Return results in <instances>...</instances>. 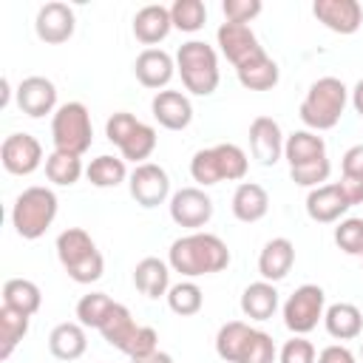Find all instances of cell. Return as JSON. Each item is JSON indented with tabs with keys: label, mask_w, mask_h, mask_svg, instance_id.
<instances>
[{
	"label": "cell",
	"mask_w": 363,
	"mask_h": 363,
	"mask_svg": "<svg viewBox=\"0 0 363 363\" xmlns=\"http://www.w3.org/2000/svg\"><path fill=\"white\" fill-rule=\"evenodd\" d=\"M167 264L173 272L184 275L187 281L213 275L230 267V247L213 233H187L176 238L167 250Z\"/></svg>",
	"instance_id": "6da1fadb"
},
{
	"label": "cell",
	"mask_w": 363,
	"mask_h": 363,
	"mask_svg": "<svg viewBox=\"0 0 363 363\" xmlns=\"http://www.w3.org/2000/svg\"><path fill=\"white\" fill-rule=\"evenodd\" d=\"M346 102H349V88L337 77H320L309 85V91L298 108V116L306 125V130H315V133L329 130L340 122Z\"/></svg>",
	"instance_id": "7a4b0ae2"
},
{
	"label": "cell",
	"mask_w": 363,
	"mask_h": 363,
	"mask_svg": "<svg viewBox=\"0 0 363 363\" xmlns=\"http://www.w3.org/2000/svg\"><path fill=\"white\" fill-rule=\"evenodd\" d=\"M57 258L68 278L77 284H94L102 278L105 258L82 227H68L57 235Z\"/></svg>",
	"instance_id": "3957f363"
},
{
	"label": "cell",
	"mask_w": 363,
	"mask_h": 363,
	"mask_svg": "<svg viewBox=\"0 0 363 363\" xmlns=\"http://www.w3.org/2000/svg\"><path fill=\"white\" fill-rule=\"evenodd\" d=\"M176 71L182 77V85L196 96H210L218 88L221 71H218V54L204 40H187L176 51Z\"/></svg>",
	"instance_id": "277c9868"
},
{
	"label": "cell",
	"mask_w": 363,
	"mask_h": 363,
	"mask_svg": "<svg viewBox=\"0 0 363 363\" xmlns=\"http://www.w3.org/2000/svg\"><path fill=\"white\" fill-rule=\"evenodd\" d=\"M57 207H60V201L51 187H43V184L26 187L14 199V207H11V224H14L17 235L26 241L45 235V230L57 218Z\"/></svg>",
	"instance_id": "5b68a950"
},
{
	"label": "cell",
	"mask_w": 363,
	"mask_h": 363,
	"mask_svg": "<svg viewBox=\"0 0 363 363\" xmlns=\"http://www.w3.org/2000/svg\"><path fill=\"white\" fill-rule=\"evenodd\" d=\"M105 136L119 147L122 159L133 164H145V159L156 150V130L128 111H116L108 116Z\"/></svg>",
	"instance_id": "8992f818"
},
{
	"label": "cell",
	"mask_w": 363,
	"mask_h": 363,
	"mask_svg": "<svg viewBox=\"0 0 363 363\" xmlns=\"http://www.w3.org/2000/svg\"><path fill=\"white\" fill-rule=\"evenodd\" d=\"M51 139H54V150L82 156L94 142V125L88 108L82 102L60 105L51 116Z\"/></svg>",
	"instance_id": "52a82bcc"
},
{
	"label": "cell",
	"mask_w": 363,
	"mask_h": 363,
	"mask_svg": "<svg viewBox=\"0 0 363 363\" xmlns=\"http://www.w3.org/2000/svg\"><path fill=\"white\" fill-rule=\"evenodd\" d=\"M326 292L318 284H301L284 303V323L292 335H306L323 320Z\"/></svg>",
	"instance_id": "ba28073f"
},
{
	"label": "cell",
	"mask_w": 363,
	"mask_h": 363,
	"mask_svg": "<svg viewBox=\"0 0 363 363\" xmlns=\"http://www.w3.org/2000/svg\"><path fill=\"white\" fill-rule=\"evenodd\" d=\"M128 187H130V196L136 204L142 207H159L167 201L170 196V176L162 164L156 162H145V164H136L133 173L128 176Z\"/></svg>",
	"instance_id": "9c48e42d"
},
{
	"label": "cell",
	"mask_w": 363,
	"mask_h": 363,
	"mask_svg": "<svg viewBox=\"0 0 363 363\" xmlns=\"http://www.w3.org/2000/svg\"><path fill=\"white\" fill-rule=\"evenodd\" d=\"M216 40H218V48L221 54L233 62V68H241L247 65L250 60H258L264 57V45L258 43L255 31L250 26H241V23H221L218 31H216Z\"/></svg>",
	"instance_id": "30bf717a"
},
{
	"label": "cell",
	"mask_w": 363,
	"mask_h": 363,
	"mask_svg": "<svg viewBox=\"0 0 363 363\" xmlns=\"http://www.w3.org/2000/svg\"><path fill=\"white\" fill-rule=\"evenodd\" d=\"M170 218L179 227H187L193 233H199V227H204L213 218V199L204 193V187H182L170 196Z\"/></svg>",
	"instance_id": "8fae6325"
},
{
	"label": "cell",
	"mask_w": 363,
	"mask_h": 363,
	"mask_svg": "<svg viewBox=\"0 0 363 363\" xmlns=\"http://www.w3.org/2000/svg\"><path fill=\"white\" fill-rule=\"evenodd\" d=\"M0 162L11 176H28L43 164V145L31 133H11L0 145Z\"/></svg>",
	"instance_id": "7c38bea8"
},
{
	"label": "cell",
	"mask_w": 363,
	"mask_h": 363,
	"mask_svg": "<svg viewBox=\"0 0 363 363\" xmlns=\"http://www.w3.org/2000/svg\"><path fill=\"white\" fill-rule=\"evenodd\" d=\"M74 28H77L74 9L68 3H60V0H51L45 6H40L37 17H34V31L48 45L68 43L74 37Z\"/></svg>",
	"instance_id": "4fadbf2b"
},
{
	"label": "cell",
	"mask_w": 363,
	"mask_h": 363,
	"mask_svg": "<svg viewBox=\"0 0 363 363\" xmlns=\"http://www.w3.org/2000/svg\"><path fill=\"white\" fill-rule=\"evenodd\" d=\"M312 14L335 34H354L363 23V6L357 0H315Z\"/></svg>",
	"instance_id": "5bb4252c"
},
{
	"label": "cell",
	"mask_w": 363,
	"mask_h": 363,
	"mask_svg": "<svg viewBox=\"0 0 363 363\" xmlns=\"http://www.w3.org/2000/svg\"><path fill=\"white\" fill-rule=\"evenodd\" d=\"M17 108L31 119L54 113L57 111V85L48 77H37V74L26 77L17 85Z\"/></svg>",
	"instance_id": "9a60e30c"
},
{
	"label": "cell",
	"mask_w": 363,
	"mask_h": 363,
	"mask_svg": "<svg viewBox=\"0 0 363 363\" xmlns=\"http://www.w3.org/2000/svg\"><path fill=\"white\" fill-rule=\"evenodd\" d=\"M284 142L286 139L281 133V125L272 116H255L250 122V150L261 164H275L284 156Z\"/></svg>",
	"instance_id": "2e32d148"
},
{
	"label": "cell",
	"mask_w": 363,
	"mask_h": 363,
	"mask_svg": "<svg viewBox=\"0 0 363 363\" xmlns=\"http://www.w3.org/2000/svg\"><path fill=\"white\" fill-rule=\"evenodd\" d=\"M133 74L145 88H153L159 94V88H164L173 74H176V60L162 51V48H145L136 60H133Z\"/></svg>",
	"instance_id": "e0dca14e"
},
{
	"label": "cell",
	"mask_w": 363,
	"mask_h": 363,
	"mask_svg": "<svg viewBox=\"0 0 363 363\" xmlns=\"http://www.w3.org/2000/svg\"><path fill=\"white\" fill-rule=\"evenodd\" d=\"M153 119L167 130H184L193 122V105L182 91H159L150 99Z\"/></svg>",
	"instance_id": "ac0fdd59"
},
{
	"label": "cell",
	"mask_w": 363,
	"mask_h": 363,
	"mask_svg": "<svg viewBox=\"0 0 363 363\" xmlns=\"http://www.w3.org/2000/svg\"><path fill=\"white\" fill-rule=\"evenodd\" d=\"M349 210V201L343 196V190L335 184H320L315 190H309L306 196V216L318 224H332L340 221V216Z\"/></svg>",
	"instance_id": "d6986e66"
},
{
	"label": "cell",
	"mask_w": 363,
	"mask_h": 363,
	"mask_svg": "<svg viewBox=\"0 0 363 363\" xmlns=\"http://www.w3.org/2000/svg\"><path fill=\"white\" fill-rule=\"evenodd\" d=\"M292 264H295V244H292L289 238H284V235L269 238V241L264 244L261 255H258V272H261V281L275 284V281L286 278L289 269H292Z\"/></svg>",
	"instance_id": "ffe728a7"
},
{
	"label": "cell",
	"mask_w": 363,
	"mask_h": 363,
	"mask_svg": "<svg viewBox=\"0 0 363 363\" xmlns=\"http://www.w3.org/2000/svg\"><path fill=\"white\" fill-rule=\"evenodd\" d=\"M173 28V20H170V9L167 6H159V3H150V6H142L136 14H133V37L142 43V45H156L162 43Z\"/></svg>",
	"instance_id": "44dd1931"
},
{
	"label": "cell",
	"mask_w": 363,
	"mask_h": 363,
	"mask_svg": "<svg viewBox=\"0 0 363 363\" xmlns=\"http://www.w3.org/2000/svg\"><path fill=\"white\" fill-rule=\"evenodd\" d=\"M88 349V335H85V326L79 320H65V323H57L48 335V352L57 357V360H79Z\"/></svg>",
	"instance_id": "7402d4cb"
},
{
	"label": "cell",
	"mask_w": 363,
	"mask_h": 363,
	"mask_svg": "<svg viewBox=\"0 0 363 363\" xmlns=\"http://www.w3.org/2000/svg\"><path fill=\"white\" fill-rule=\"evenodd\" d=\"M233 216L244 224H255L269 210V193L258 182H241L233 193Z\"/></svg>",
	"instance_id": "603a6c76"
},
{
	"label": "cell",
	"mask_w": 363,
	"mask_h": 363,
	"mask_svg": "<svg viewBox=\"0 0 363 363\" xmlns=\"http://www.w3.org/2000/svg\"><path fill=\"white\" fill-rule=\"evenodd\" d=\"M133 284L150 301L167 295V289H170V264H164L162 258H153V255L142 258L133 267Z\"/></svg>",
	"instance_id": "cb8c5ba5"
},
{
	"label": "cell",
	"mask_w": 363,
	"mask_h": 363,
	"mask_svg": "<svg viewBox=\"0 0 363 363\" xmlns=\"http://www.w3.org/2000/svg\"><path fill=\"white\" fill-rule=\"evenodd\" d=\"M139 326H142V323L133 320V315H130V309H128L125 303H113L111 315H108L105 323L99 326V335L105 337V343H111L113 349H119L122 354H128V349H130V343H133Z\"/></svg>",
	"instance_id": "d4e9b609"
},
{
	"label": "cell",
	"mask_w": 363,
	"mask_h": 363,
	"mask_svg": "<svg viewBox=\"0 0 363 363\" xmlns=\"http://www.w3.org/2000/svg\"><path fill=\"white\" fill-rule=\"evenodd\" d=\"M278 309V289L269 281H255L241 292V312L250 320H269Z\"/></svg>",
	"instance_id": "484cf974"
},
{
	"label": "cell",
	"mask_w": 363,
	"mask_h": 363,
	"mask_svg": "<svg viewBox=\"0 0 363 363\" xmlns=\"http://www.w3.org/2000/svg\"><path fill=\"white\" fill-rule=\"evenodd\" d=\"M323 326L335 340H352L363 332V312L354 303H346V301L332 303L323 312Z\"/></svg>",
	"instance_id": "4316f807"
},
{
	"label": "cell",
	"mask_w": 363,
	"mask_h": 363,
	"mask_svg": "<svg viewBox=\"0 0 363 363\" xmlns=\"http://www.w3.org/2000/svg\"><path fill=\"white\" fill-rule=\"evenodd\" d=\"M323 156H326V142L315 130H295L284 142V159L289 162V167H298Z\"/></svg>",
	"instance_id": "83f0119b"
},
{
	"label": "cell",
	"mask_w": 363,
	"mask_h": 363,
	"mask_svg": "<svg viewBox=\"0 0 363 363\" xmlns=\"http://www.w3.org/2000/svg\"><path fill=\"white\" fill-rule=\"evenodd\" d=\"M252 337V326L244 320H227L216 335V354L224 363H238L247 343Z\"/></svg>",
	"instance_id": "f1b7e54d"
},
{
	"label": "cell",
	"mask_w": 363,
	"mask_h": 363,
	"mask_svg": "<svg viewBox=\"0 0 363 363\" xmlns=\"http://www.w3.org/2000/svg\"><path fill=\"white\" fill-rule=\"evenodd\" d=\"M235 74H238V82H241L247 91H269V88L278 85V77H281L278 62H275L269 54H264V57H258V60H250L247 65L235 68Z\"/></svg>",
	"instance_id": "f546056e"
},
{
	"label": "cell",
	"mask_w": 363,
	"mask_h": 363,
	"mask_svg": "<svg viewBox=\"0 0 363 363\" xmlns=\"http://www.w3.org/2000/svg\"><path fill=\"white\" fill-rule=\"evenodd\" d=\"M3 306H11V309L26 312V315H34L43 306V292L28 278H9L3 284Z\"/></svg>",
	"instance_id": "4dcf8cb0"
},
{
	"label": "cell",
	"mask_w": 363,
	"mask_h": 363,
	"mask_svg": "<svg viewBox=\"0 0 363 363\" xmlns=\"http://www.w3.org/2000/svg\"><path fill=\"white\" fill-rule=\"evenodd\" d=\"M28 320L31 315L17 312L11 306H0V360H9L17 343L28 335Z\"/></svg>",
	"instance_id": "1f68e13d"
},
{
	"label": "cell",
	"mask_w": 363,
	"mask_h": 363,
	"mask_svg": "<svg viewBox=\"0 0 363 363\" xmlns=\"http://www.w3.org/2000/svg\"><path fill=\"white\" fill-rule=\"evenodd\" d=\"M85 176L94 187H116L128 179V167H125V159L102 153V156L91 159V164L85 167Z\"/></svg>",
	"instance_id": "d6a6232c"
},
{
	"label": "cell",
	"mask_w": 363,
	"mask_h": 363,
	"mask_svg": "<svg viewBox=\"0 0 363 363\" xmlns=\"http://www.w3.org/2000/svg\"><path fill=\"white\" fill-rule=\"evenodd\" d=\"M45 176H48V182H54L60 187H71L82 176V159L74 153H65V150H51L45 156Z\"/></svg>",
	"instance_id": "836d02e7"
},
{
	"label": "cell",
	"mask_w": 363,
	"mask_h": 363,
	"mask_svg": "<svg viewBox=\"0 0 363 363\" xmlns=\"http://www.w3.org/2000/svg\"><path fill=\"white\" fill-rule=\"evenodd\" d=\"M164 298H167V306L176 315H182V318H190V315L201 312V306H204V292H201V286L196 281H179V284H173Z\"/></svg>",
	"instance_id": "e575fe53"
},
{
	"label": "cell",
	"mask_w": 363,
	"mask_h": 363,
	"mask_svg": "<svg viewBox=\"0 0 363 363\" xmlns=\"http://www.w3.org/2000/svg\"><path fill=\"white\" fill-rule=\"evenodd\" d=\"M213 153L218 159V170H221V182H241L247 176V167H250V159L247 153L233 145V142H221V145H213Z\"/></svg>",
	"instance_id": "d590c367"
},
{
	"label": "cell",
	"mask_w": 363,
	"mask_h": 363,
	"mask_svg": "<svg viewBox=\"0 0 363 363\" xmlns=\"http://www.w3.org/2000/svg\"><path fill=\"white\" fill-rule=\"evenodd\" d=\"M113 303H116V301H113L111 295H105V292H88V295H82V298L77 301V320H79L82 326L99 329V326L105 323V318L111 315Z\"/></svg>",
	"instance_id": "8d00e7d4"
},
{
	"label": "cell",
	"mask_w": 363,
	"mask_h": 363,
	"mask_svg": "<svg viewBox=\"0 0 363 363\" xmlns=\"http://www.w3.org/2000/svg\"><path fill=\"white\" fill-rule=\"evenodd\" d=\"M170 20H173V28L179 31H199L207 20V6L201 0H176L170 6Z\"/></svg>",
	"instance_id": "74e56055"
},
{
	"label": "cell",
	"mask_w": 363,
	"mask_h": 363,
	"mask_svg": "<svg viewBox=\"0 0 363 363\" xmlns=\"http://www.w3.org/2000/svg\"><path fill=\"white\" fill-rule=\"evenodd\" d=\"M190 176L201 187H213V184L221 182V170H218V159H216L213 147H201V150L193 153V159H190Z\"/></svg>",
	"instance_id": "f35d334b"
},
{
	"label": "cell",
	"mask_w": 363,
	"mask_h": 363,
	"mask_svg": "<svg viewBox=\"0 0 363 363\" xmlns=\"http://www.w3.org/2000/svg\"><path fill=\"white\" fill-rule=\"evenodd\" d=\"M335 244L346 255H363V218H340L335 227Z\"/></svg>",
	"instance_id": "ab89813d"
},
{
	"label": "cell",
	"mask_w": 363,
	"mask_h": 363,
	"mask_svg": "<svg viewBox=\"0 0 363 363\" xmlns=\"http://www.w3.org/2000/svg\"><path fill=\"white\" fill-rule=\"evenodd\" d=\"M329 173H332V164H329L326 156L323 159H315V162H306V164H298V167H289V179L298 187H309V190L320 187L329 179Z\"/></svg>",
	"instance_id": "60d3db41"
},
{
	"label": "cell",
	"mask_w": 363,
	"mask_h": 363,
	"mask_svg": "<svg viewBox=\"0 0 363 363\" xmlns=\"http://www.w3.org/2000/svg\"><path fill=\"white\" fill-rule=\"evenodd\" d=\"M275 357H278V349H275L272 335H267L261 329H252V337H250L238 363H275Z\"/></svg>",
	"instance_id": "b9f144b4"
},
{
	"label": "cell",
	"mask_w": 363,
	"mask_h": 363,
	"mask_svg": "<svg viewBox=\"0 0 363 363\" xmlns=\"http://www.w3.org/2000/svg\"><path fill=\"white\" fill-rule=\"evenodd\" d=\"M278 360L281 363H315V346L303 335H295L281 346Z\"/></svg>",
	"instance_id": "7bdbcfd3"
},
{
	"label": "cell",
	"mask_w": 363,
	"mask_h": 363,
	"mask_svg": "<svg viewBox=\"0 0 363 363\" xmlns=\"http://www.w3.org/2000/svg\"><path fill=\"white\" fill-rule=\"evenodd\" d=\"M261 0H224L221 3V11L227 17V23H241L247 26L250 20H255L261 14Z\"/></svg>",
	"instance_id": "ee69618b"
},
{
	"label": "cell",
	"mask_w": 363,
	"mask_h": 363,
	"mask_svg": "<svg viewBox=\"0 0 363 363\" xmlns=\"http://www.w3.org/2000/svg\"><path fill=\"white\" fill-rule=\"evenodd\" d=\"M156 349H159V335H156V329H153V326H139V332H136V337H133V343H130V349H128V357L136 360V357H145V354H150V352H156Z\"/></svg>",
	"instance_id": "f6af8a7d"
},
{
	"label": "cell",
	"mask_w": 363,
	"mask_h": 363,
	"mask_svg": "<svg viewBox=\"0 0 363 363\" xmlns=\"http://www.w3.org/2000/svg\"><path fill=\"white\" fill-rule=\"evenodd\" d=\"M340 170H343V176H357V179H363V145H354V147H349V150L343 153Z\"/></svg>",
	"instance_id": "bcb514c9"
},
{
	"label": "cell",
	"mask_w": 363,
	"mask_h": 363,
	"mask_svg": "<svg viewBox=\"0 0 363 363\" xmlns=\"http://www.w3.org/2000/svg\"><path fill=\"white\" fill-rule=\"evenodd\" d=\"M318 363H357V360H354V354H352L349 346H343V343H332V346L320 349Z\"/></svg>",
	"instance_id": "7dc6e473"
},
{
	"label": "cell",
	"mask_w": 363,
	"mask_h": 363,
	"mask_svg": "<svg viewBox=\"0 0 363 363\" xmlns=\"http://www.w3.org/2000/svg\"><path fill=\"white\" fill-rule=\"evenodd\" d=\"M337 187L343 190V196H346L349 207L363 204V179H357V176H340Z\"/></svg>",
	"instance_id": "c3c4849f"
},
{
	"label": "cell",
	"mask_w": 363,
	"mask_h": 363,
	"mask_svg": "<svg viewBox=\"0 0 363 363\" xmlns=\"http://www.w3.org/2000/svg\"><path fill=\"white\" fill-rule=\"evenodd\" d=\"M130 363H173V357H170L167 352L156 349V352H150V354H145V357H136V360H130Z\"/></svg>",
	"instance_id": "681fc988"
},
{
	"label": "cell",
	"mask_w": 363,
	"mask_h": 363,
	"mask_svg": "<svg viewBox=\"0 0 363 363\" xmlns=\"http://www.w3.org/2000/svg\"><path fill=\"white\" fill-rule=\"evenodd\" d=\"M352 105H354V111L363 116V79L354 85V91H352Z\"/></svg>",
	"instance_id": "f907efd6"
},
{
	"label": "cell",
	"mask_w": 363,
	"mask_h": 363,
	"mask_svg": "<svg viewBox=\"0 0 363 363\" xmlns=\"http://www.w3.org/2000/svg\"><path fill=\"white\" fill-rule=\"evenodd\" d=\"M360 357H363V349H360Z\"/></svg>",
	"instance_id": "816d5d0a"
},
{
	"label": "cell",
	"mask_w": 363,
	"mask_h": 363,
	"mask_svg": "<svg viewBox=\"0 0 363 363\" xmlns=\"http://www.w3.org/2000/svg\"><path fill=\"white\" fill-rule=\"evenodd\" d=\"M360 258H363V255H360Z\"/></svg>",
	"instance_id": "f5cc1de1"
}]
</instances>
